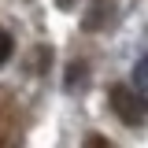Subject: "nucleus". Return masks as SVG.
Returning <instances> with one entry per match:
<instances>
[{"mask_svg": "<svg viewBox=\"0 0 148 148\" xmlns=\"http://www.w3.org/2000/svg\"><path fill=\"white\" fill-rule=\"evenodd\" d=\"M108 104L115 108V115H119L126 126H141V122H145V96H141V89H130V85H111Z\"/></svg>", "mask_w": 148, "mask_h": 148, "instance_id": "1", "label": "nucleus"}, {"mask_svg": "<svg viewBox=\"0 0 148 148\" xmlns=\"http://www.w3.org/2000/svg\"><path fill=\"white\" fill-rule=\"evenodd\" d=\"M108 18H111V0H92V11L85 15V30L89 34H104Z\"/></svg>", "mask_w": 148, "mask_h": 148, "instance_id": "2", "label": "nucleus"}, {"mask_svg": "<svg viewBox=\"0 0 148 148\" xmlns=\"http://www.w3.org/2000/svg\"><path fill=\"white\" fill-rule=\"evenodd\" d=\"M85 63H71V67H67V89L71 92H78V85H82V78H85Z\"/></svg>", "mask_w": 148, "mask_h": 148, "instance_id": "3", "label": "nucleus"}, {"mask_svg": "<svg viewBox=\"0 0 148 148\" xmlns=\"http://www.w3.org/2000/svg\"><path fill=\"white\" fill-rule=\"evenodd\" d=\"M11 56H15V37L8 34V30H0V67H4Z\"/></svg>", "mask_w": 148, "mask_h": 148, "instance_id": "4", "label": "nucleus"}, {"mask_svg": "<svg viewBox=\"0 0 148 148\" xmlns=\"http://www.w3.org/2000/svg\"><path fill=\"white\" fill-rule=\"evenodd\" d=\"M74 4H78V0H56V8H63V11H71Z\"/></svg>", "mask_w": 148, "mask_h": 148, "instance_id": "5", "label": "nucleus"}]
</instances>
